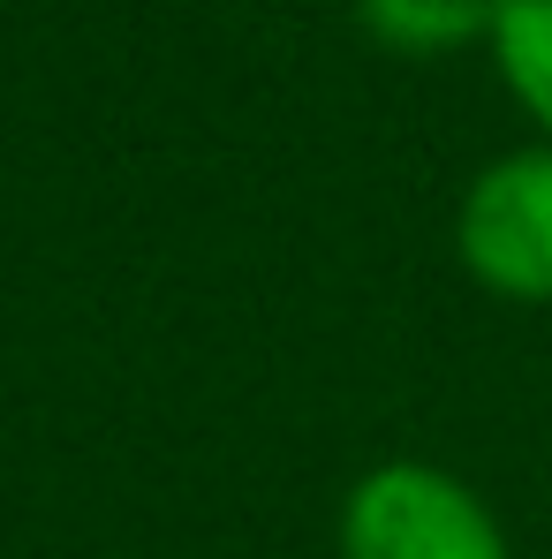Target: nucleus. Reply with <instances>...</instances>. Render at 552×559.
<instances>
[{
	"label": "nucleus",
	"instance_id": "obj_3",
	"mask_svg": "<svg viewBox=\"0 0 552 559\" xmlns=\"http://www.w3.org/2000/svg\"><path fill=\"white\" fill-rule=\"evenodd\" d=\"M356 23L386 53L439 61V53L492 38V0H356Z\"/></svg>",
	"mask_w": 552,
	"mask_h": 559
},
{
	"label": "nucleus",
	"instance_id": "obj_1",
	"mask_svg": "<svg viewBox=\"0 0 552 559\" xmlns=\"http://www.w3.org/2000/svg\"><path fill=\"white\" fill-rule=\"evenodd\" d=\"M341 559H507V537L461 476L386 462L341 507Z\"/></svg>",
	"mask_w": 552,
	"mask_h": 559
},
{
	"label": "nucleus",
	"instance_id": "obj_4",
	"mask_svg": "<svg viewBox=\"0 0 552 559\" xmlns=\"http://www.w3.org/2000/svg\"><path fill=\"white\" fill-rule=\"evenodd\" d=\"M484 46H492L515 106L552 144V0H492V38Z\"/></svg>",
	"mask_w": 552,
	"mask_h": 559
},
{
	"label": "nucleus",
	"instance_id": "obj_2",
	"mask_svg": "<svg viewBox=\"0 0 552 559\" xmlns=\"http://www.w3.org/2000/svg\"><path fill=\"white\" fill-rule=\"evenodd\" d=\"M455 250L477 287L507 302H552V144L507 152L461 189Z\"/></svg>",
	"mask_w": 552,
	"mask_h": 559
}]
</instances>
